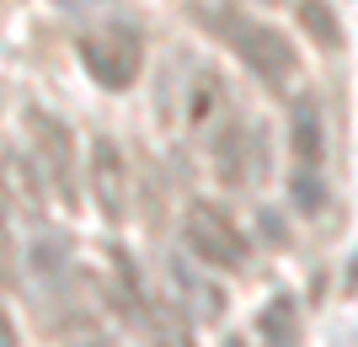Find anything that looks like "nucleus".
<instances>
[{"label": "nucleus", "instance_id": "obj_1", "mask_svg": "<svg viewBox=\"0 0 358 347\" xmlns=\"http://www.w3.org/2000/svg\"><path fill=\"white\" fill-rule=\"evenodd\" d=\"M182 241H187V251H193L203 267H220V272H246L252 267V241L241 235V225L220 203H209V198H193V203H187V214H182Z\"/></svg>", "mask_w": 358, "mask_h": 347}, {"label": "nucleus", "instance_id": "obj_2", "mask_svg": "<svg viewBox=\"0 0 358 347\" xmlns=\"http://www.w3.org/2000/svg\"><path fill=\"white\" fill-rule=\"evenodd\" d=\"M80 64L102 91H129L145 70V38L129 22H102L80 38Z\"/></svg>", "mask_w": 358, "mask_h": 347}, {"label": "nucleus", "instance_id": "obj_3", "mask_svg": "<svg viewBox=\"0 0 358 347\" xmlns=\"http://www.w3.org/2000/svg\"><path fill=\"white\" fill-rule=\"evenodd\" d=\"M230 48H236V59L252 70L257 80H268V86H294L299 75V54H294V38L278 32L273 22H230Z\"/></svg>", "mask_w": 358, "mask_h": 347}, {"label": "nucleus", "instance_id": "obj_4", "mask_svg": "<svg viewBox=\"0 0 358 347\" xmlns=\"http://www.w3.org/2000/svg\"><path fill=\"white\" fill-rule=\"evenodd\" d=\"M27 139H32V166H38V177H43L64 203H75V198H80V177H75V171H80V166H75V134L54 118V112H38V107H32V112H27Z\"/></svg>", "mask_w": 358, "mask_h": 347}, {"label": "nucleus", "instance_id": "obj_5", "mask_svg": "<svg viewBox=\"0 0 358 347\" xmlns=\"http://www.w3.org/2000/svg\"><path fill=\"white\" fill-rule=\"evenodd\" d=\"M209 155H214V177H220L224 187H252V182H262V171H268V150H262L257 123H241V118H230L220 134H214Z\"/></svg>", "mask_w": 358, "mask_h": 347}, {"label": "nucleus", "instance_id": "obj_6", "mask_svg": "<svg viewBox=\"0 0 358 347\" xmlns=\"http://www.w3.org/2000/svg\"><path fill=\"white\" fill-rule=\"evenodd\" d=\"M91 198L102 203L107 219H123L129 214V161L107 134L91 139Z\"/></svg>", "mask_w": 358, "mask_h": 347}, {"label": "nucleus", "instance_id": "obj_7", "mask_svg": "<svg viewBox=\"0 0 358 347\" xmlns=\"http://www.w3.org/2000/svg\"><path fill=\"white\" fill-rule=\"evenodd\" d=\"M289 150H294V166H321L327 155V118H321V102L310 91L294 96V112H289Z\"/></svg>", "mask_w": 358, "mask_h": 347}, {"label": "nucleus", "instance_id": "obj_8", "mask_svg": "<svg viewBox=\"0 0 358 347\" xmlns=\"http://www.w3.org/2000/svg\"><path fill=\"white\" fill-rule=\"evenodd\" d=\"M177 294L187 300V310H193L198 320H220L224 316V294L198 267H187V262H177Z\"/></svg>", "mask_w": 358, "mask_h": 347}, {"label": "nucleus", "instance_id": "obj_9", "mask_svg": "<svg viewBox=\"0 0 358 347\" xmlns=\"http://www.w3.org/2000/svg\"><path fill=\"white\" fill-rule=\"evenodd\" d=\"M299 32L310 38L315 48H343V22H337V11H331V0H299Z\"/></svg>", "mask_w": 358, "mask_h": 347}, {"label": "nucleus", "instance_id": "obj_10", "mask_svg": "<svg viewBox=\"0 0 358 347\" xmlns=\"http://www.w3.org/2000/svg\"><path fill=\"white\" fill-rule=\"evenodd\" d=\"M262 342H268V347H294L299 342L294 294H273V300H268V310H262Z\"/></svg>", "mask_w": 358, "mask_h": 347}, {"label": "nucleus", "instance_id": "obj_11", "mask_svg": "<svg viewBox=\"0 0 358 347\" xmlns=\"http://www.w3.org/2000/svg\"><path fill=\"white\" fill-rule=\"evenodd\" d=\"M289 198H294L299 214H327V182H321V166H294V177H289Z\"/></svg>", "mask_w": 358, "mask_h": 347}, {"label": "nucleus", "instance_id": "obj_12", "mask_svg": "<svg viewBox=\"0 0 358 347\" xmlns=\"http://www.w3.org/2000/svg\"><path fill=\"white\" fill-rule=\"evenodd\" d=\"M32 272H38V283H59L64 272H70V246H64L59 235L32 241Z\"/></svg>", "mask_w": 358, "mask_h": 347}, {"label": "nucleus", "instance_id": "obj_13", "mask_svg": "<svg viewBox=\"0 0 358 347\" xmlns=\"http://www.w3.org/2000/svg\"><path fill=\"white\" fill-rule=\"evenodd\" d=\"M16 278V262H11V235H6V225H0V283H11Z\"/></svg>", "mask_w": 358, "mask_h": 347}, {"label": "nucleus", "instance_id": "obj_14", "mask_svg": "<svg viewBox=\"0 0 358 347\" xmlns=\"http://www.w3.org/2000/svg\"><path fill=\"white\" fill-rule=\"evenodd\" d=\"M0 347H16V320H11L6 304H0Z\"/></svg>", "mask_w": 358, "mask_h": 347}, {"label": "nucleus", "instance_id": "obj_15", "mask_svg": "<svg viewBox=\"0 0 358 347\" xmlns=\"http://www.w3.org/2000/svg\"><path fill=\"white\" fill-rule=\"evenodd\" d=\"M59 6H70V11H80V6H96V0H59Z\"/></svg>", "mask_w": 358, "mask_h": 347}]
</instances>
